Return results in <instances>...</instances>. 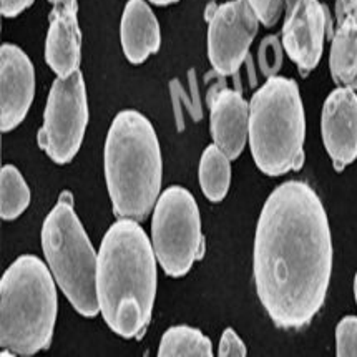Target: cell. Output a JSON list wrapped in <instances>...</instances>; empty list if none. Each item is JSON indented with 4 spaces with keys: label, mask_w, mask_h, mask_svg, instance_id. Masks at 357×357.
<instances>
[{
    "label": "cell",
    "mask_w": 357,
    "mask_h": 357,
    "mask_svg": "<svg viewBox=\"0 0 357 357\" xmlns=\"http://www.w3.org/2000/svg\"><path fill=\"white\" fill-rule=\"evenodd\" d=\"M218 354L221 357H245L248 356L245 342L238 336L233 328H226L220 339V351Z\"/></svg>",
    "instance_id": "23"
},
{
    "label": "cell",
    "mask_w": 357,
    "mask_h": 357,
    "mask_svg": "<svg viewBox=\"0 0 357 357\" xmlns=\"http://www.w3.org/2000/svg\"><path fill=\"white\" fill-rule=\"evenodd\" d=\"M36 97V68L20 47L0 50V128L12 132L25 120Z\"/></svg>",
    "instance_id": "11"
},
{
    "label": "cell",
    "mask_w": 357,
    "mask_h": 357,
    "mask_svg": "<svg viewBox=\"0 0 357 357\" xmlns=\"http://www.w3.org/2000/svg\"><path fill=\"white\" fill-rule=\"evenodd\" d=\"M50 268L36 255L19 256L0 281V346L14 356H33L54 337L56 287Z\"/></svg>",
    "instance_id": "4"
},
{
    "label": "cell",
    "mask_w": 357,
    "mask_h": 357,
    "mask_svg": "<svg viewBox=\"0 0 357 357\" xmlns=\"http://www.w3.org/2000/svg\"><path fill=\"white\" fill-rule=\"evenodd\" d=\"M156 256L140 221L119 218L100 243L97 294L107 326L120 337H140L156 298Z\"/></svg>",
    "instance_id": "2"
},
{
    "label": "cell",
    "mask_w": 357,
    "mask_h": 357,
    "mask_svg": "<svg viewBox=\"0 0 357 357\" xmlns=\"http://www.w3.org/2000/svg\"><path fill=\"white\" fill-rule=\"evenodd\" d=\"M42 250L52 274L73 309L85 317L100 312L97 294L98 252L73 210L70 191L60 195L42 225Z\"/></svg>",
    "instance_id": "6"
},
{
    "label": "cell",
    "mask_w": 357,
    "mask_h": 357,
    "mask_svg": "<svg viewBox=\"0 0 357 357\" xmlns=\"http://www.w3.org/2000/svg\"><path fill=\"white\" fill-rule=\"evenodd\" d=\"M33 0H0V10L6 19H14L32 6Z\"/></svg>",
    "instance_id": "24"
},
{
    "label": "cell",
    "mask_w": 357,
    "mask_h": 357,
    "mask_svg": "<svg viewBox=\"0 0 357 357\" xmlns=\"http://www.w3.org/2000/svg\"><path fill=\"white\" fill-rule=\"evenodd\" d=\"M30 204V190L14 165H6L0 175V215L2 220H17Z\"/></svg>",
    "instance_id": "19"
},
{
    "label": "cell",
    "mask_w": 357,
    "mask_h": 357,
    "mask_svg": "<svg viewBox=\"0 0 357 357\" xmlns=\"http://www.w3.org/2000/svg\"><path fill=\"white\" fill-rule=\"evenodd\" d=\"M329 70L337 86L357 90V17L339 22L333 32Z\"/></svg>",
    "instance_id": "16"
},
{
    "label": "cell",
    "mask_w": 357,
    "mask_h": 357,
    "mask_svg": "<svg viewBox=\"0 0 357 357\" xmlns=\"http://www.w3.org/2000/svg\"><path fill=\"white\" fill-rule=\"evenodd\" d=\"M354 298H356V303H357V273L354 276Z\"/></svg>",
    "instance_id": "27"
},
{
    "label": "cell",
    "mask_w": 357,
    "mask_h": 357,
    "mask_svg": "<svg viewBox=\"0 0 357 357\" xmlns=\"http://www.w3.org/2000/svg\"><path fill=\"white\" fill-rule=\"evenodd\" d=\"M333 274V236L321 198L307 183L284 181L261 210L252 250L256 293L282 329L319 312Z\"/></svg>",
    "instance_id": "1"
},
{
    "label": "cell",
    "mask_w": 357,
    "mask_h": 357,
    "mask_svg": "<svg viewBox=\"0 0 357 357\" xmlns=\"http://www.w3.org/2000/svg\"><path fill=\"white\" fill-rule=\"evenodd\" d=\"M148 2L155 3V6H158V7H167V6H172V3L180 2V0H148Z\"/></svg>",
    "instance_id": "26"
},
{
    "label": "cell",
    "mask_w": 357,
    "mask_h": 357,
    "mask_svg": "<svg viewBox=\"0 0 357 357\" xmlns=\"http://www.w3.org/2000/svg\"><path fill=\"white\" fill-rule=\"evenodd\" d=\"M250 126V103L236 90L221 89L210 98V132L213 143L238 160L248 142Z\"/></svg>",
    "instance_id": "14"
},
{
    "label": "cell",
    "mask_w": 357,
    "mask_h": 357,
    "mask_svg": "<svg viewBox=\"0 0 357 357\" xmlns=\"http://www.w3.org/2000/svg\"><path fill=\"white\" fill-rule=\"evenodd\" d=\"M281 43L278 37H266L259 47V63L261 70L266 73L268 77L276 75L282 63V52Z\"/></svg>",
    "instance_id": "21"
},
{
    "label": "cell",
    "mask_w": 357,
    "mask_h": 357,
    "mask_svg": "<svg viewBox=\"0 0 357 357\" xmlns=\"http://www.w3.org/2000/svg\"><path fill=\"white\" fill-rule=\"evenodd\" d=\"M351 17H357V0H336L337 24Z\"/></svg>",
    "instance_id": "25"
},
{
    "label": "cell",
    "mask_w": 357,
    "mask_h": 357,
    "mask_svg": "<svg viewBox=\"0 0 357 357\" xmlns=\"http://www.w3.org/2000/svg\"><path fill=\"white\" fill-rule=\"evenodd\" d=\"M321 132L324 148L337 172L357 160V93L337 86L322 105Z\"/></svg>",
    "instance_id": "12"
},
{
    "label": "cell",
    "mask_w": 357,
    "mask_h": 357,
    "mask_svg": "<svg viewBox=\"0 0 357 357\" xmlns=\"http://www.w3.org/2000/svg\"><path fill=\"white\" fill-rule=\"evenodd\" d=\"M198 178L204 197L211 203L223 202L231 185V160L215 143L204 148Z\"/></svg>",
    "instance_id": "17"
},
{
    "label": "cell",
    "mask_w": 357,
    "mask_h": 357,
    "mask_svg": "<svg viewBox=\"0 0 357 357\" xmlns=\"http://www.w3.org/2000/svg\"><path fill=\"white\" fill-rule=\"evenodd\" d=\"M151 246L172 278L188 274L195 261L202 259V216L195 197L183 186H169L160 195L151 218Z\"/></svg>",
    "instance_id": "7"
},
{
    "label": "cell",
    "mask_w": 357,
    "mask_h": 357,
    "mask_svg": "<svg viewBox=\"0 0 357 357\" xmlns=\"http://www.w3.org/2000/svg\"><path fill=\"white\" fill-rule=\"evenodd\" d=\"M160 357H211L213 344L199 329L175 326L163 334L158 347Z\"/></svg>",
    "instance_id": "18"
},
{
    "label": "cell",
    "mask_w": 357,
    "mask_h": 357,
    "mask_svg": "<svg viewBox=\"0 0 357 357\" xmlns=\"http://www.w3.org/2000/svg\"><path fill=\"white\" fill-rule=\"evenodd\" d=\"M306 113L293 78L269 77L250 102L248 142L256 167L268 176L298 172L304 163Z\"/></svg>",
    "instance_id": "5"
},
{
    "label": "cell",
    "mask_w": 357,
    "mask_h": 357,
    "mask_svg": "<svg viewBox=\"0 0 357 357\" xmlns=\"http://www.w3.org/2000/svg\"><path fill=\"white\" fill-rule=\"evenodd\" d=\"M49 32L45 62L56 77L78 72L82 60V32L78 25V0H49Z\"/></svg>",
    "instance_id": "13"
},
{
    "label": "cell",
    "mask_w": 357,
    "mask_h": 357,
    "mask_svg": "<svg viewBox=\"0 0 357 357\" xmlns=\"http://www.w3.org/2000/svg\"><path fill=\"white\" fill-rule=\"evenodd\" d=\"M86 125L89 100L82 72L56 77L47 98L43 125L37 135L38 146L54 163H70L84 143Z\"/></svg>",
    "instance_id": "8"
},
{
    "label": "cell",
    "mask_w": 357,
    "mask_h": 357,
    "mask_svg": "<svg viewBox=\"0 0 357 357\" xmlns=\"http://www.w3.org/2000/svg\"><path fill=\"white\" fill-rule=\"evenodd\" d=\"M259 30V19L248 0L218 6L208 19V60L216 73L231 77L246 62Z\"/></svg>",
    "instance_id": "9"
},
{
    "label": "cell",
    "mask_w": 357,
    "mask_h": 357,
    "mask_svg": "<svg viewBox=\"0 0 357 357\" xmlns=\"http://www.w3.org/2000/svg\"><path fill=\"white\" fill-rule=\"evenodd\" d=\"M281 45L306 77L321 62L324 40L331 30V19L319 0H286Z\"/></svg>",
    "instance_id": "10"
},
{
    "label": "cell",
    "mask_w": 357,
    "mask_h": 357,
    "mask_svg": "<svg viewBox=\"0 0 357 357\" xmlns=\"http://www.w3.org/2000/svg\"><path fill=\"white\" fill-rule=\"evenodd\" d=\"M103 168L115 216L145 220L160 198L163 160L153 125L143 113L121 110L113 119Z\"/></svg>",
    "instance_id": "3"
},
{
    "label": "cell",
    "mask_w": 357,
    "mask_h": 357,
    "mask_svg": "<svg viewBox=\"0 0 357 357\" xmlns=\"http://www.w3.org/2000/svg\"><path fill=\"white\" fill-rule=\"evenodd\" d=\"M248 2L259 19V24L271 29L280 20L282 10H284L286 0H248Z\"/></svg>",
    "instance_id": "22"
},
{
    "label": "cell",
    "mask_w": 357,
    "mask_h": 357,
    "mask_svg": "<svg viewBox=\"0 0 357 357\" xmlns=\"http://www.w3.org/2000/svg\"><path fill=\"white\" fill-rule=\"evenodd\" d=\"M121 49L130 63L140 65L161 45L160 24L145 0H128L120 24Z\"/></svg>",
    "instance_id": "15"
},
{
    "label": "cell",
    "mask_w": 357,
    "mask_h": 357,
    "mask_svg": "<svg viewBox=\"0 0 357 357\" xmlns=\"http://www.w3.org/2000/svg\"><path fill=\"white\" fill-rule=\"evenodd\" d=\"M336 354L357 357V316H346L336 328Z\"/></svg>",
    "instance_id": "20"
}]
</instances>
